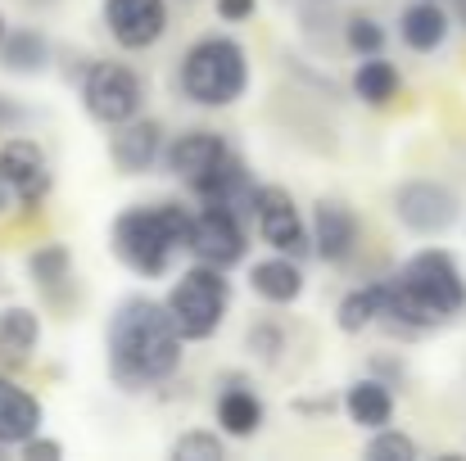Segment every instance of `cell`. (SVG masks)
Segmentation results:
<instances>
[{
  "label": "cell",
  "mask_w": 466,
  "mask_h": 461,
  "mask_svg": "<svg viewBox=\"0 0 466 461\" xmlns=\"http://www.w3.org/2000/svg\"><path fill=\"white\" fill-rule=\"evenodd\" d=\"M181 335L167 321V307L132 295L109 316V376L118 389L163 385L181 366Z\"/></svg>",
  "instance_id": "cell-1"
},
{
  "label": "cell",
  "mask_w": 466,
  "mask_h": 461,
  "mask_svg": "<svg viewBox=\"0 0 466 461\" xmlns=\"http://www.w3.org/2000/svg\"><path fill=\"white\" fill-rule=\"evenodd\" d=\"M186 226L190 217L177 204H141L118 213L114 222V254L137 267L141 276H163L177 249H186Z\"/></svg>",
  "instance_id": "cell-2"
},
{
  "label": "cell",
  "mask_w": 466,
  "mask_h": 461,
  "mask_svg": "<svg viewBox=\"0 0 466 461\" xmlns=\"http://www.w3.org/2000/svg\"><path fill=\"white\" fill-rule=\"evenodd\" d=\"M249 86V55L231 36H204L181 59V95L204 109H222L240 100Z\"/></svg>",
  "instance_id": "cell-3"
},
{
  "label": "cell",
  "mask_w": 466,
  "mask_h": 461,
  "mask_svg": "<svg viewBox=\"0 0 466 461\" xmlns=\"http://www.w3.org/2000/svg\"><path fill=\"white\" fill-rule=\"evenodd\" d=\"M231 304V286L222 276V267H208V263H195L167 295V321L181 339H208L218 335L222 316Z\"/></svg>",
  "instance_id": "cell-4"
},
{
  "label": "cell",
  "mask_w": 466,
  "mask_h": 461,
  "mask_svg": "<svg viewBox=\"0 0 466 461\" xmlns=\"http://www.w3.org/2000/svg\"><path fill=\"white\" fill-rule=\"evenodd\" d=\"M399 286L426 307L435 321H449V316H458L466 307V276L462 267L453 263V254H444V249L412 254L403 263V272H399Z\"/></svg>",
  "instance_id": "cell-5"
},
{
  "label": "cell",
  "mask_w": 466,
  "mask_h": 461,
  "mask_svg": "<svg viewBox=\"0 0 466 461\" xmlns=\"http://www.w3.org/2000/svg\"><path fill=\"white\" fill-rule=\"evenodd\" d=\"M82 105L96 123H127L141 114L146 105V82L127 68V64H114V59H96L82 77Z\"/></svg>",
  "instance_id": "cell-6"
},
{
  "label": "cell",
  "mask_w": 466,
  "mask_h": 461,
  "mask_svg": "<svg viewBox=\"0 0 466 461\" xmlns=\"http://www.w3.org/2000/svg\"><path fill=\"white\" fill-rule=\"evenodd\" d=\"M186 249H195V258L208 263V267H236L249 254V236H245L240 213L204 199V208L186 226Z\"/></svg>",
  "instance_id": "cell-7"
},
{
  "label": "cell",
  "mask_w": 466,
  "mask_h": 461,
  "mask_svg": "<svg viewBox=\"0 0 466 461\" xmlns=\"http://www.w3.org/2000/svg\"><path fill=\"white\" fill-rule=\"evenodd\" d=\"M458 213H462L458 195L440 181H403L394 190V217L412 236H440L458 222Z\"/></svg>",
  "instance_id": "cell-8"
},
{
  "label": "cell",
  "mask_w": 466,
  "mask_h": 461,
  "mask_svg": "<svg viewBox=\"0 0 466 461\" xmlns=\"http://www.w3.org/2000/svg\"><path fill=\"white\" fill-rule=\"evenodd\" d=\"M254 217H258V231L272 245V254H286V258H309L312 254V240L304 231V217H299L290 190H281V185L254 190Z\"/></svg>",
  "instance_id": "cell-9"
},
{
  "label": "cell",
  "mask_w": 466,
  "mask_h": 461,
  "mask_svg": "<svg viewBox=\"0 0 466 461\" xmlns=\"http://www.w3.org/2000/svg\"><path fill=\"white\" fill-rule=\"evenodd\" d=\"M105 27L127 50H150L167 32V5L163 0H105Z\"/></svg>",
  "instance_id": "cell-10"
},
{
  "label": "cell",
  "mask_w": 466,
  "mask_h": 461,
  "mask_svg": "<svg viewBox=\"0 0 466 461\" xmlns=\"http://www.w3.org/2000/svg\"><path fill=\"white\" fill-rule=\"evenodd\" d=\"M0 176L9 181L14 199H23V204H41L50 195V181H55L41 145L36 141H23V136H14V141L0 145Z\"/></svg>",
  "instance_id": "cell-11"
},
{
  "label": "cell",
  "mask_w": 466,
  "mask_h": 461,
  "mask_svg": "<svg viewBox=\"0 0 466 461\" xmlns=\"http://www.w3.org/2000/svg\"><path fill=\"white\" fill-rule=\"evenodd\" d=\"M309 240H312V254H317L321 263H344V258L358 249V217H353L344 204L326 199V204L312 208Z\"/></svg>",
  "instance_id": "cell-12"
},
{
  "label": "cell",
  "mask_w": 466,
  "mask_h": 461,
  "mask_svg": "<svg viewBox=\"0 0 466 461\" xmlns=\"http://www.w3.org/2000/svg\"><path fill=\"white\" fill-rule=\"evenodd\" d=\"M109 154L118 163V172H150L163 158V132L155 118H127L118 123V136L109 141Z\"/></svg>",
  "instance_id": "cell-13"
},
{
  "label": "cell",
  "mask_w": 466,
  "mask_h": 461,
  "mask_svg": "<svg viewBox=\"0 0 466 461\" xmlns=\"http://www.w3.org/2000/svg\"><path fill=\"white\" fill-rule=\"evenodd\" d=\"M227 154V141L218 136V132H186V136H177L172 145H167V167H172V176H181L186 185H195L218 158Z\"/></svg>",
  "instance_id": "cell-14"
},
{
  "label": "cell",
  "mask_w": 466,
  "mask_h": 461,
  "mask_svg": "<svg viewBox=\"0 0 466 461\" xmlns=\"http://www.w3.org/2000/svg\"><path fill=\"white\" fill-rule=\"evenodd\" d=\"M36 430H41V403L23 385L0 376V448H14L32 439Z\"/></svg>",
  "instance_id": "cell-15"
},
{
  "label": "cell",
  "mask_w": 466,
  "mask_h": 461,
  "mask_svg": "<svg viewBox=\"0 0 466 461\" xmlns=\"http://www.w3.org/2000/svg\"><path fill=\"white\" fill-rule=\"evenodd\" d=\"M249 286H254L258 299H268V304L281 307V304H295V299L304 295V272H299L295 258L272 254V258H263V263L249 267Z\"/></svg>",
  "instance_id": "cell-16"
},
{
  "label": "cell",
  "mask_w": 466,
  "mask_h": 461,
  "mask_svg": "<svg viewBox=\"0 0 466 461\" xmlns=\"http://www.w3.org/2000/svg\"><path fill=\"white\" fill-rule=\"evenodd\" d=\"M399 32H403V45L417 50V55H431L444 45L449 36V14L435 5V0H412L399 18Z\"/></svg>",
  "instance_id": "cell-17"
},
{
  "label": "cell",
  "mask_w": 466,
  "mask_h": 461,
  "mask_svg": "<svg viewBox=\"0 0 466 461\" xmlns=\"http://www.w3.org/2000/svg\"><path fill=\"white\" fill-rule=\"evenodd\" d=\"M344 403H349V416L362 430H380V426L394 421V389L385 380H358V385H349Z\"/></svg>",
  "instance_id": "cell-18"
},
{
  "label": "cell",
  "mask_w": 466,
  "mask_h": 461,
  "mask_svg": "<svg viewBox=\"0 0 466 461\" xmlns=\"http://www.w3.org/2000/svg\"><path fill=\"white\" fill-rule=\"evenodd\" d=\"M0 64L9 73H41L50 64V41L36 27H14L0 36Z\"/></svg>",
  "instance_id": "cell-19"
},
{
  "label": "cell",
  "mask_w": 466,
  "mask_h": 461,
  "mask_svg": "<svg viewBox=\"0 0 466 461\" xmlns=\"http://www.w3.org/2000/svg\"><path fill=\"white\" fill-rule=\"evenodd\" d=\"M218 426L227 430V435H236V439H249V435H258V426H263V403L240 385V389H227L222 398H218Z\"/></svg>",
  "instance_id": "cell-20"
},
{
  "label": "cell",
  "mask_w": 466,
  "mask_h": 461,
  "mask_svg": "<svg viewBox=\"0 0 466 461\" xmlns=\"http://www.w3.org/2000/svg\"><path fill=\"white\" fill-rule=\"evenodd\" d=\"M41 339V321L32 307H5L0 312V357L9 362H23Z\"/></svg>",
  "instance_id": "cell-21"
},
{
  "label": "cell",
  "mask_w": 466,
  "mask_h": 461,
  "mask_svg": "<svg viewBox=\"0 0 466 461\" xmlns=\"http://www.w3.org/2000/svg\"><path fill=\"white\" fill-rule=\"evenodd\" d=\"M353 91H358V100L380 109V105H390L399 95V68L390 59H380V55H367V64L353 73Z\"/></svg>",
  "instance_id": "cell-22"
},
{
  "label": "cell",
  "mask_w": 466,
  "mask_h": 461,
  "mask_svg": "<svg viewBox=\"0 0 466 461\" xmlns=\"http://www.w3.org/2000/svg\"><path fill=\"white\" fill-rule=\"evenodd\" d=\"M27 272H32L36 286H55V281H64V276L73 272V254H68V245H41V249H32Z\"/></svg>",
  "instance_id": "cell-23"
},
{
  "label": "cell",
  "mask_w": 466,
  "mask_h": 461,
  "mask_svg": "<svg viewBox=\"0 0 466 461\" xmlns=\"http://www.w3.org/2000/svg\"><path fill=\"white\" fill-rule=\"evenodd\" d=\"M335 321H339V330H349V335L367 330V326L376 321V290L367 286V290L344 295V299H339V312H335Z\"/></svg>",
  "instance_id": "cell-24"
},
{
  "label": "cell",
  "mask_w": 466,
  "mask_h": 461,
  "mask_svg": "<svg viewBox=\"0 0 466 461\" xmlns=\"http://www.w3.org/2000/svg\"><path fill=\"white\" fill-rule=\"evenodd\" d=\"M344 41H349V50H358L367 59V55H380L385 50V27L376 18H367V14H353L344 23Z\"/></svg>",
  "instance_id": "cell-25"
},
{
  "label": "cell",
  "mask_w": 466,
  "mask_h": 461,
  "mask_svg": "<svg viewBox=\"0 0 466 461\" xmlns=\"http://www.w3.org/2000/svg\"><path fill=\"white\" fill-rule=\"evenodd\" d=\"M172 457L177 461H222L227 457V448H222V439H218V435L190 430V435H181V439L172 444Z\"/></svg>",
  "instance_id": "cell-26"
},
{
  "label": "cell",
  "mask_w": 466,
  "mask_h": 461,
  "mask_svg": "<svg viewBox=\"0 0 466 461\" xmlns=\"http://www.w3.org/2000/svg\"><path fill=\"white\" fill-rule=\"evenodd\" d=\"M367 457L371 461H417V444H412L408 435H399V430L380 426V430H376V439L367 444Z\"/></svg>",
  "instance_id": "cell-27"
},
{
  "label": "cell",
  "mask_w": 466,
  "mask_h": 461,
  "mask_svg": "<svg viewBox=\"0 0 466 461\" xmlns=\"http://www.w3.org/2000/svg\"><path fill=\"white\" fill-rule=\"evenodd\" d=\"M281 348H286V335H281L277 321H258V326L249 330V353H258V357H281Z\"/></svg>",
  "instance_id": "cell-28"
},
{
  "label": "cell",
  "mask_w": 466,
  "mask_h": 461,
  "mask_svg": "<svg viewBox=\"0 0 466 461\" xmlns=\"http://www.w3.org/2000/svg\"><path fill=\"white\" fill-rule=\"evenodd\" d=\"M254 5H258V0H218V18H222V23H245V18L254 14Z\"/></svg>",
  "instance_id": "cell-29"
},
{
  "label": "cell",
  "mask_w": 466,
  "mask_h": 461,
  "mask_svg": "<svg viewBox=\"0 0 466 461\" xmlns=\"http://www.w3.org/2000/svg\"><path fill=\"white\" fill-rule=\"evenodd\" d=\"M18 448H23V457H32V461H41V457H59V453H64L59 444H50V439H36V435H32V439H23Z\"/></svg>",
  "instance_id": "cell-30"
},
{
  "label": "cell",
  "mask_w": 466,
  "mask_h": 461,
  "mask_svg": "<svg viewBox=\"0 0 466 461\" xmlns=\"http://www.w3.org/2000/svg\"><path fill=\"white\" fill-rule=\"evenodd\" d=\"M18 123H23V109L9 95H0V127H18Z\"/></svg>",
  "instance_id": "cell-31"
},
{
  "label": "cell",
  "mask_w": 466,
  "mask_h": 461,
  "mask_svg": "<svg viewBox=\"0 0 466 461\" xmlns=\"http://www.w3.org/2000/svg\"><path fill=\"white\" fill-rule=\"evenodd\" d=\"M9 204H14V190H9V181H5V176H0V213H5V208H9Z\"/></svg>",
  "instance_id": "cell-32"
},
{
  "label": "cell",
  "mask_w": 466,
  "mask_h": 461,
  "mask_svg": "<svg viewBox=\"0 0 466 461\" xmlns=\"http://www.w3.org/2000/svg\"><path fill=\"white\" fill-rule=\"evenodd\" d=\"M458 18H462V23H466V0H458Z\"/></svg>",
  "instance_id": "cell-33"
},
{
  "label": "cell",
  "mask_w": 466,
  "mask_h": 461,
  "mask_svg": "<svg viewBox=\"0 0 466 461\" xmlns=\"http://www.w3.org/2000/svg\"><path fill=\"white\" fill-rule=\"evenodd\" d=\"M0 36H5V18H0Z\"/></svg>",
  "instance_id": "cell-34"
}]
</instances>
